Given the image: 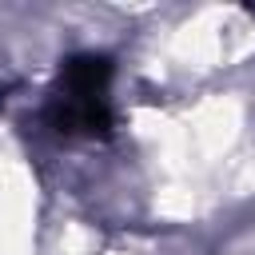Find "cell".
I'll return each mask as SVG.
<instances>
[{"label":"cell","instance_id":"6da1fadb","mask_svg":"<svg viewBox=\"0 0 255 255\" xmlns=\"http://www.w3.org/2000/svg\"><path fill=\"white\" fill-rule=\"evenodd\" d=\"M112 60L108 56H72L56 76V92L48 104V124L64 135H108L112 108H108Z\"/></svg>","mask_w":255,"mask_h":255}]
</instances>
